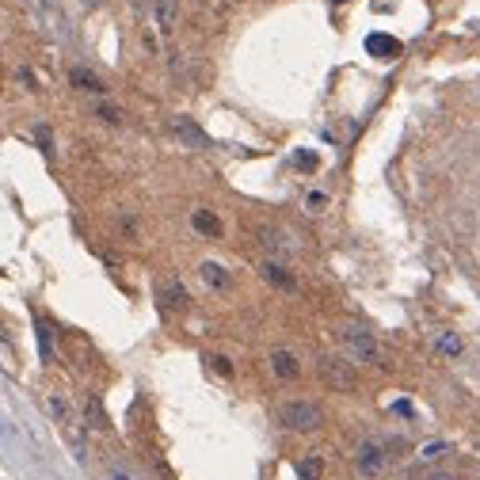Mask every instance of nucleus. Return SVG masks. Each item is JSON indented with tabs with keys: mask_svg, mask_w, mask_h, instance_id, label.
Instances as JSON below:
<instances>
[{
	"mask_svg": "<svg viewBox=\"0 0 480 480\" xmlns=\"http://www.w3.org/2000/svg\"><path fill=\"white\" fill-rule=\"evenodd\" d=\"M278 423H282L286 431L309 434L325 423V412H320V404H312V400H286V404L278 408Z\"/></svg>",
	"mask_w": 480,
	"mask_h": 480,
	"instance_id": "f257e3e1",
	"label": "nucleus"
},
{
	"mask_svg": "<svg viewBox=\"0 0 480 480\" xmlns=\"http://www.w3.org/2000/svg\"><path fill=\"white\" fill-rule=\"evenodd\" d=\"M156 297H160V305H164V309H175V312L187 309V301H191V297H187V290H183L180 278H160V286H156Z\"/></svg>",
	"mask_w": 480,
	"mask_h": 480,
	"instance_id": "39448f33",
	"label": "nucleus"
},
{
	"mask_svg": "<svg viewBox=\"0 0 480 480\" xmlns=\"http://www.w3.org/2000/svg\"><path fill=\"white\" fill-rule=\"evenodd\" d=\"M427 480H450V476H446V473H439V476H427Z\"/></svg>",
	"mask_w": 480,
	"mask_h": 480,
	"instance_id": "a878e982",
	"label": "nucleus"
},
{
	"mask_svg": "<svg viewBox=\"0 0 480 480\" xmlns=\"http://www.w3.org/2000/svg\"><path fill=\"white\" fill-rule=\"evenodd\" d=\"M297 164H301V168H317V156H312V153H297Z\"/></svg>",
	"mask_w": 480,
	"mask_h": 480,
	"instance_id": "b1692460",
	"label": "nucleus"
},
{
	"mask_svg": "<svg viewBox=\"0 0 480 480\" xmlns=\"http://www.w3.org/2000/svg\"><path fill=\"white\" fill-rule=\"evenodd\" d=\"M111 480H130V476H122V473H115V476H111Z\"/></svg>",
	"mask_w": 480,
	"mask_h": 480,
	"instance_id": "bb28decb",
	"label": "nucleus"
},
{
	"mask_svg": "<svg viewBox=\"0 0 480 480\" xmlns=\"http://www.w3.org/2000/svg\"><path fill=\"white\" fill-rule=\"evenodd\" d=\"M156 24H160L164 35L175 27V4H172V0H156Z\"/></svg>",
	"mask_w": 480,
	"mask_h": 480,
	"instance_id": "dca6fc26",
	"label": "nucleus"
},
{
	"mask_svg": "<svg viewBox=\"0 0 480 480\" xmlns=\"http://www.w3.org/2000/svg\"><path fill=\"white\" fill-rule=\"evenodd\" d=\"M271 370H275V377H282V382H294V377L301 374V362H297L294 351L275 347V351H271Z\"/></svg>",
	"mask_w": 480,
	"mask_h": 480,
	"instance_id": "423d86ee",
	"label": "nucleus"
},
{
	"mask_svg": "<svg viewBox=\"0 0 480 480\" xmlns=\"http://www.w3.org/2000/svg\"><path fill=\"white\" fill-rule=\"evenodd\" d=\"M198 278H203L206 286H214V290H225L229 286V271L221 263H214V260H206L203 267H198Z\"/></svg>",
	"mask_w": 480,
	"mask_h": 480,
	"instance_id": "9b49d317",
	"label": "nucleus"
},
{
	"mask_svg": "<svg viewBox=\"0 0 480 480\" xmlns=\"http://www.w3.org/2000/svg\"><path fill=\"white\" fill-rule=\"evenodd\" d=\"M96 115L103 118V122H111V126H118V122H122L118 107H111V103H99V107H96Z\"/></svg>",
	"mask_w": 480,
	"mask_h": 480,
	"instance_id": "412c9836",
	"label": "nucleus"
},
{
	"mask_svg": "<svg viewBox=\"0 0 480 480\" xmlns=\"http://www.w3.org/2000/svg\"><path fill=\"white\" fill-rule=\"evenodd\" d=\"M305 206L312 210V214H317V210H325V206H328V195H325V191H309Z\"/></svg>",
	"mask_w": 480,
	"mask_h": 480,
	"instance_id": "4be33fe9",
	"label": "nucleus"
},
{
	"mask_svg": "<svg viewBox=\"0 0 480 480\" xmlns=\"http://www.w3.org/2000/svg\"><path fill=\"white\" fill-rule=\"evenodd\" d=\"M191 225L203 233V237H221V221L210 214V210H195V214H191Z\"/></svg>",
	"mask_w": 480,
	"mask_h": 480,
	"instance_id": "ddd939ff",
	"label": "nucleus"
},
{
	"mask_svg": "<svg viewBox=\"0 0 480 480\" xmlns=\"http://www.w3.org/2000/svg\"><path fill=\"white\" fill-rule=\"evenodd\" d=\"M46 408H50V416L58 419V423H73V404L61 393H50L46 397Z\"/></svg>",
	"mask_w": 480,
	"mask_h": 480,
	"instance_id": "4468645a",
	"label": "nucleus"
},
{
	"mask_svg": "<svg viewBox=\"0 0 480 480\" xmlns=\"http://www.w3.org/2000/svg\"><path fill=\"white\" fill-rule=\"evenodd\" d=\"M439 351L442 354H457V351H461V339H457L454 332H442V336H439Z\"/></svg>",
	"mask_w": 480,
	"mask_h": 480,
	"instance_id": "6ab92c4d",
	"label": "nucleus"
},
{
	"mask_svg": "<svg viewBox=\"0 0 480 480\" xmlns=\"http://www.w3.org/2000/svg\"><path fill=\"white\" fill-rule=\"evenodd\" d=\"M260 237H263V248L275 252V255H290V252H294L290 233H282V229H260Z\"/></svg>",
	"mask_w": 480,
	"mask_h": 480,
	"instance_id": "6e6552de",
	"label": "nucleus"
},
{
	"mask_svg": "<svg viewBox=\"0 0 480 480\" xmlns=\"http://www.w3.org/2000/svg\"><path fill=\"white\" fill-rule=\"evenodd\" d=\"M320 473H325V461H320L317 454H309V457L297 461V480H320Z\"/></svg>",
	"mask_w": 480,
	"mask_h": 480,
	"instance_id": "2eb2a0df",
	"label": "nucleus"
},
{
	"mask_svg": "<svg viewBox=\"0 0 480 480\" xmlns=\"http://www.w3.org/2000/svg\"><path fill=\"white\" fill-rule=\"evenodd\" d=\"M446 454H450V446H446V442H427V446H423V461H439V457H446Z\"/></svg>",
	"mask_w": 480,
	"mask_h": 480,
	"instance_id": "a211bd4d",
	"label": "nucleus"
},
{
	"mask_svg": "<svg viewBox=\"0 0 480 480\" xmlns=\"http://www.w3.org/2000/svg\"><path fill=\"white\" fill-rule=\"evenodd\" d=\"M39 351H42V359H53V328L46 325V320H39Z\"/></svg>",
	"mask_w": 480,
	"mask_h": 480,
	"instance_id": "f3484780",
	"label": "nucleus"
},
{
	"mask_svg": "<svg viewBox=\"0 0 480 480\" xmlns=\"http://www.w3.org/2000/svg\"><path fill=\"white\" fill-rule=\"evenodd\" d=\"M69 81H73V88H81V92H92V96H103V92H107V84L99 81L92 69H73Z\"/></svg>",
	"mask_w": 480,
	"mask_h": 480,
	"instance_id": "9d476101",
	"label": "nucleus"
},
{
	"mask_svg": "<svg viewBox=\"0 0 480 480\" xmlns=\"http://www.w3.org/2000/svg\"><path fill=\"white\" fill-rule=\"evenodd\" d=\"M88 419H92V427H107V416H103V408H99L96 397L88 400Z\"/></svg>",
	"mask_w": 480,
	"mask_h": 480,
	"instance_id": "aec40b11",
	"label": "nucleus"
},
{
	"mask_svg": "<svg viewBox=\"0 0 480 480\" xmlns=\"http://www.w3.org/2000/svg\"><path fill=\"white\" fill-rule=\"evenodd\" d=\"M393 412H397V416H412V404H408V400H397Z\"/></svg>",
	"mask_w": 480,
	"mask_h": 480,
	"instance_id": "393cba45",
	"label": "nucleus"
},
{
	"mask_svg": "<svg viewBox=\"0 0 480 480\" xmlns=\"http://www.w3.org/2000/svg\"><path fill=\"white\" fill-rule=\"evenodd\" d=\"M317 370L320 377L332 385V389H339V393H351L354 385H359V374H354V366L347 359H336V354H320L317 359Z\"/></svg>",
	"mask_w": 480,
	"mask_h": 480,
	"instance_id": "f03ea898",
	"label": "nucleus"
},
{
	"mask_svg": "<svg viewBox=\"0 0 480 480\" xmlns=\"http://www.w3.org/2000/svg\"><path fill=\"white\" fill-rule=\"evenodd\" d=\"M359 473L366 476V480H374V476H382V469H385V450L377 442H362L359 446Z\"/></svg>",
	"mask_w": 480,
	"mask_h": 480,
	"instance_id": "20e7f679",
	"label": "nucleus"
},
{
	"mask_svg": "<svg viewBox=\"0 0 480 480\" xmlns=\"http://www.w3.org/2000/svg\"><path fill=\"white\" fill-rule=\"evenodd\" d=\"M210 362H214V370H218V374H225V377L233 374V366H229V359H225V354H214Z\"/></svg>",
	"mask_w": 480,
	"mask_h": 480,
	"instance_id": "5701e85b",
	"label": "nucleus"
},
{
	"mask_svg": "<svg viewBox=\"0 0 480 480\" xmlns=\"http://www.w3.org/2000/svg\"><path fill=\"white\" fill-rule=\"evenodd\" d=\"M476 450H480V442H476Z\"/></svg>",
	"mask_w": 480,
	"mask_h": 480,
	"instance_id": "c85d7f7f",
	"label": "nucleus"
},
{
	"mask_svg": "<svg viewBox=\"0 0 480 480\" xmlns=\"http://www.w3.org/2000/svg\"><path fill=\"white\" fill-rule=\"evenodd\" d=\"M336 4H343V0H336Z\"/></svg>",
	"mask_w": 480,
	"mask_h": 480,
	"instance_id": "cd10ccee",
	"label": "nucleus"
},
{
	"mask_svg": "<svg viewBox=\"0 0 480 480\" xmlns=\"http://www.w3.org/2000/svg\"><path fill=\"white\" fill-rule=\"evenodd\" d=\"M339 339H343V347H347V354H351L354 362H377V359H382L377 339L366 328H359V325H343Z\"/></svg>",
	"mask_w": 480,
	"mask_h": 480,
	"instance_id": "7ed1b4c3",
	"label": "nucleus"
},
{
	"mask_svg": "<svg viewBox=\"0 0 480 480\" xmlns=\"http://www.w3.org/2000/svg\"><path fill=\"white\" fill-rule=\"evenodd\" d=\"M260 275L267 278V282H275L278 290H294V286H297V282H294V275H290L282 263H275V260H267V263L260 267Z\"/></svg>",
	"mask_w": 480,
	"mask_h": 480,
	"instance_id": "1a4fd4ad",
	"label": "nucleus"
},
{
	"mask_svg": "<svg viewBox=\"0 0 480 480\" xmlns=\"http://www.w3.org/2000/svg\"><path fill=\"white\" fill-rule=\"evenodd\" d=\"M366 50L389 61V58H397V53H400V42L389 39V35H370V39H366Z\"/></svg>",
	"mask_w": 480,
	"mask_h": 480,
	"instance_id": "f8f14e48",
	"label": "nucleus"
},
{
	"mask_svg": "<svg viewBox=\"0 0 480 480\" xmlns=\"http://www.w3.org/2000/svg\"><path fill=\"white\" fill-rule=\"evenodd\" d=\"M172 133H175V138H180L183 145H191V149H206V145H210V141H206V133L198 130L191 118H183V115H180V118H172Z\"/></svg>",
	"mask_w": 480,
	"mask_h": 480,
	"instance_id": "0eeeda50",
	"label": "nucleus"
}]
</instances>
